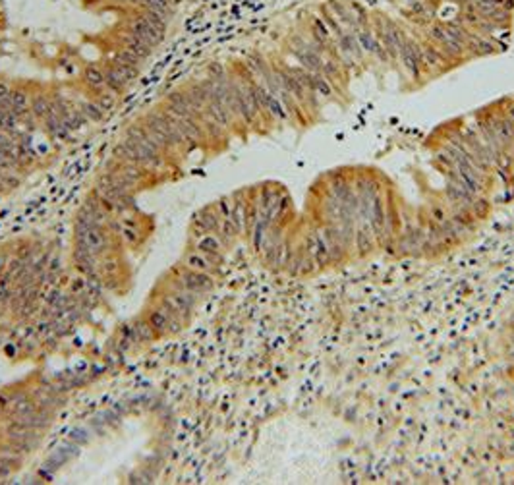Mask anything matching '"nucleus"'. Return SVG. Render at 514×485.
I'll use <instances>...</instances> for the list:
<instances>
[{
  "instance_id": "nucleus-1",
  "label": "nucleus",
  "mask_w": 514,
  "mask_h": 485,
  "mask_svg": "<svg viewBox=\"0 0 514 485\" xmlns=\"http://www.w3.org/2000/svg\"><path fill=\"white\" fill-rule=\"evenodd\" d=\"M175 16L176 0H0V57L30 35H74L141 70Z\"/></svg>"
},
{
  "instance_id": "nucleus-2",
  "label": "nucleus",
  "mask_w": 514,
  "mask_h": 485,
  "mask_svg": "<svg viewBox=\"0 0 514 485\" xmlns=\"http://www.w3.org/2000/svg\"><path fill=\"white\" fill-rule=\"evenodd\" d=\"M377 37L391 59H398V50L402 47V43L408 39L406 33L400 30L395 21L387 20V18H379Z\"/></svg>"
},
{
  "instance_id": "nucleus-3",
  "label": "nucleus",
  "mask_w": 514,
  "mask_h": 485,
  "mask_svg": "<svg viewBox=\"0 0 514 485\" xmlns=\"http://www.w3.org/2000/svg\"><path fill=\"white\" fill-rule=\"evenodd\" d=\"M356 35V41H358V47L362 50V55H371L379 60H391V57L387 55V50L383 49L381 41H379L377 33L369 30V28H359L358 31H354Z\"/></svg>"
},
{
  "instance_id": "nucleus-4",
  "label": "nucleus",
  "mask_w": 514,
  "mask_h": 485,
  "mask_svg": "<svg viewBox=\"0 0 514 485\" xmlns=\"http://www.w3.org/2000/svg\"><path fill=\"white\" fill-rule=\"evenodd\" d=\"M211 284H213V281H211L205 273L190 271V269H186V271L182 273V277L176 282L178 290H194L197 292V294H201V292L207 290V288H211Z\"/></svg>"
},
{
  "instance_id": "nucleus-5",
  "label": "nucleus",
  "mask_w": 514,
  "mask_h": 485,
  "mask_svg": "<svg viewBox=\"0 0 514 485\" xmlns=\"http://www.w3.org/2000/svg\"><path fill=\"white\" fill-rule=\"evenodd\" d=\"M215 259L213 255H207V253L204 252H190V253H186V257H184V265H186V269H190V271H197V273H207L211 267L215 265Z\"/></svg>"
},
{
  "instance_id": "nucleus-6",
  "label": "nucleus",
  "mask_w": 514,
  "mask_h": 485,
  "mask_svg": "<svg viewBox=\"0 0 514 485\" xmlns=\"http://www.w3.org/2000/svg\"><path fill=\"white\" fill-rule=\"evenodd\" d=\"M406 16L412 21H417V23H427L433 18V10L429 8V4L424 2V0H414L410 6H408Z\"/></svg>"
},
{
  "instance_id": "nucleus-7",
  "label": "nucleus",
  "mask_w": 514,
  "mask_h": 485,
  "mask_svg": "<svg viewBox=\"0 0 514 485\" xmlns=\"http://www.w3.org/2000/svg\"><path fill=\"white\" fill-rule=\"evenodd\" d=\"M170 315H172V310H168L166 306H163V308H159V310L155 311H151L149 323H151V327L155 329V333H165V330H168V319H170Z\"/></svg>"
},
{
  "instance_id": "nucleus-8",
  "label": "nucleus",
  "mask_w": 514,
  "mask_h": 485,
  "mask_svg": "<svg viewBox=\"0 0 514 485\" xmlns=\"http://www.w3.org/2000/svg\"><path fill=\"white\" fill-rule=\"evenodd\" d=\"M197 250L199 252L207 253V255H213L215 259H219V252H221V240L213 236V234H207L204 236L199 242H197Z\"/></svg>"
},
{
  "instance_id": "nucleus-9",
  "label": "nucleus",
  "mask_w": 514,
  "mask_h": 485,
  "mask_svg": "<svg viewBox=\"0 0 514 485\" xmlns=\"http://www.w3.org/2000/svg\"><path fill=\"white\" fill-rule=\"evenodd\" d=\"M130 335L136 340H139V342H146V340H151L155 337V329L151 327V323L137 321L134 327H130Z\"/></svg>"
},
{
  "instance_id": "nucleus-10",
  "label": "nucleus",
  "mask_w": 514,
  "mask_h": 485,
  "mask_svg": "<svg viewBox=\"0 0 514 485\" xmlns=\"http://www.w3.org/2000/svg\"><path fill=\"white\" fill-rule=\"evenodd\" d=\"M433 217H435V221H439L441 224L446 223V215L443 211V207H433Z\"/></svg>"
},
{
  "instance_id": "nucleus-11",
  "label": "nucleus",
  "mask_w": 514,
  "mask_h": 485,
  "mask_svg": "<svg viewBox=\"0 0 514 485\" xmlns=\"http://www.w3.org/2000/svg\"><path fill=\"white\" fill-rule=\"evenodd\" d=\"M506 118H508V120H513V122H514V103L511 105V107H508V110H506Z\"/></svg>"
}]
</instances>
